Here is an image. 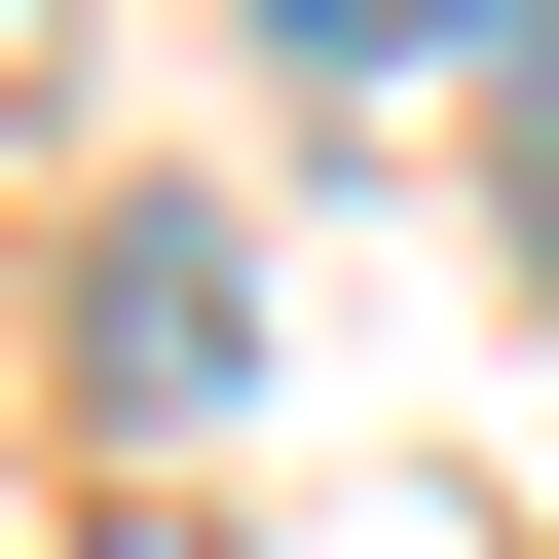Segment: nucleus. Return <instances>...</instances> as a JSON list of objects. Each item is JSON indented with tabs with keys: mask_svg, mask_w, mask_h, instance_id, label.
Listing matches in <instances>:
<instances>
[{
	"mask_svg": "<svg viewBox=\"0 0 559 559\" xmlns=\"http://www.w3.org/2000/svg\"><path fill=\"white\" fill-rule=\"evenodd\" d=\"M224 336H261V299H224V224L150 187V224L75 261V411H224Z\"/></svg>",
	"mask_w": 559,
	"mask_h": 559,
	"instance_id": "f257e3e1",
	"label": "nucleus"
},
{
	"mask_svg": "<svg viewBox=\"0 0 559 559\" xmlns=\"http://www.w3.org/2000/svg\"><path fill=\"white\" fill-rule=\"evenodd\" d=\"M261 38H299V75H448L485 0H261Z\"/></svg>",
	"mask_w": 559,
	"mask_h": 559,
	"instance_id": "f03ea898",
	"label": "nucleus"
},
{
	"mask_svg": "<svg viewBox=\"0 0 559 559\" xmlns=\"http://www.w3.org/2000/svg\"><path fill=\"white\" fill-rule=\"evenodd\" d=\"M0 75H38V0H0Z\"/></svg>",
	"mask_w": 559,
	"mask_h": 559,
	"instance_id": "7ed1b4c3",
	"label": "nucleus"
}]
</instances>
